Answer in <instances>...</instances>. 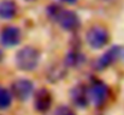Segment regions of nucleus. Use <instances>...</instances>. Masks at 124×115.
<instances>
[{
	"instance_id": "f257e3e1",
	"label": "nucleus",
	"mask_w": 124,
	"mask_h": 115,
	"mask_svg": "<svg viewBox=\"0 0 124 115\" xmlns=\"http://www.w3.org/2000/svg\"><path fill=\"white\" fill-rule=\"evenodd\" d=\"M47 12L48 16L66 31H75L81 25L80 17L74 11L62 8L57 5H52L47 8Z\"/></svg>"
},
{
	"instance_id": "f03ea898",
	"label": "nucleus",
	"mask_w": 124,
	"mask_h": 115,
	"mask_svg": "<svg viewBox=\"0 0 124 115\" xmlns=\"http://www.w3.org/2000/svg\"><path fill=\"white\" fill-rule=\"evenodd\" d=\"M40 59H41L40 52L31 46H27V47L21 48L17 52L16 66L18 70L23 72H30V71H34L39 66Z\"/></svg>"
},
{
	"instance_id": "7ed1b4c3",
	"label": "nucleus",
	"mask_w": 124,
	"mask_h": 115,
	"mask_svg": "<svg viewBox=\"0 0 124 115\" xmlns=\"http://www.w3.org/2000/svg\"><path fill=\"white\" fill-rule=\"evenodd\" d=\"M88 96H89V101L95 107H101L105 104V102L110 96V89L106 83L95 79L92 81L88 89Z\"/></svg>"
},
{
	"instance_id": "20e7f679",
	"label": "nucleus",
	"mask_w": 124,
	"mask_h": 115,
	"mask_svg": "<svg viewBox=\"0 0 124 115\" xmlns=\"http://www.w3.org/2000/svg\"><path fill=\"white\" fill-rule=\"evenodd\" d=\"M85 41L87 43L94 48V49H100L102 47H105L108 41H110V34L108 31L101 27V25H94L92 27L87 34H85Z\"/></svg>"
},
{
	"instance_id": "39448f33",
	"label": "nucleus",
	"mask_w": 124,
	"mask_h": 115,
	"mask_svg": "<svg viewBox=\"0 0 124 115\" xmlns=\"http://www.w3.org/2000/svg\"><path fill=\"white\" fill-rule=\"evenodd\" d=\"M34 91V84L29 79H17L11 85V95L18 101H27Z\"/></svg>"
},
{
	"instance_id": "423d86ee",
	"label": "nucleus",
	"mask_w": 124,
	"mask_h": 115,
	"mask_svg": "<svg viewBox=\"0 0 124 115\" xmlns=\"http://www.w3.org/2000/svg\"><path fill=\"white\" fill-rule=\"evenodd\" d=\"M122 53V48L119 46H113L111 48H108L96 61H95V68L98 71H104L106 68H108L112 64H115Z\"/></svg>"
},
{
	"instance_id": "0eeeda50",
	"label": "nucleus",
	"mask_w": 124,
	"mask_h": 115,
	"mask_svg": "<svg viewBox=\"0 0 124 115\" xmlns=\"http://www.w3.org/2000/svg\"><path fill=\"white\" fill-rule=\"evenodd\" d=\"M22 34L17 27H5L0 33V42L4 47H15L21 42Z\"/></svg>"
},
{
	"instance_id": "6e6552de",
	"label": "nucleus",
	"mask_w": 124,
	"mask_h": 115,
	"mask_svg": "<svg viewBox=\"0 0 124 115\" xmlns=\"http://www.w3.org/2000/svg\"><path fill=\"white\" fill-rule=\"evenodd\" d=\"M52 94L48 89H39L35 94L34 97V108L39 112V113H46L51 109L52 107Z\"/></svg>"
},
{
	"instance_id": "1a4fd4ad",
	"label": "nucleus",
	"mask_w": 124,
	"mask_h": 115,
	"mask_svg": "<svg viewBox=\"0 0 124 115\" xmlns=\"http://www.w3.org/2000/svg\"><path fill=\"white\" fill-rule=\"evenodd\" d=\"M70 97L72 103L78 108H85L89 103V96H88V89L83 84L75 85L70 91Z\"/></svg>"
},
{
	"instance_id": "9d476101",
	"label": "nucleus",
	"mask_w": 124,
	"mask_h": 115,
	"mask_svg": "<svg viewBox=\"0 0 124 115\" xmlns=\"http://www.w3.org/2000/svg\"><path fill=\"white\" fill-rule=\"evenodd\" d=\"M65 76H66V66H65V64H54L46 72V78L51 83H58L59 80L64 79Z\"/></svg>"
},
{
	"instance_id": "9b49d317",
	"label": "nucleus",
	"mask_w": 124,
	"mask_h": 115,
	"mask_svg": "<svg viewBox=\"0 0 124 115\" xmlns=\"http://www.w3.org/2000/svg\"><path fill=\"white\" fill-rule=\"evenodd\" d=\"M17 13V5L12 0H4L0 2V18L8 20L12 19Z\"/></svg>"
},
{
	"instance_id": "f8f14e48",
	"label": "nucleus",
	"mask_w": 124,
	"mask_h": 115,
	"mask_svg": "<svg viewBox=\"0 0 124 115\" xmlns=\"http://www.w3.org/2000/svg\"><path fill=\"white\" fill-rule=\"evenodd\" d=\"M85 60V56L81 54L78 50H71L65 58V66L66 67H77Z\"/></svg>"
},
{
	"instance_id": "ddd939ff",
	"label": "nucleus",
	"mask_w": 124,
	"mask_h": 115,
	"mask_svg": "<svg viewBox=\"0 0 124 115\" xmlns=\"http://www.w3.org/2000/svg\"><path fill=\"white\" fill-rule=\"evenodd\" d=\"M11 103H12V95H11V92L7 89L0 86V110L8 108L11 106Z\"/></svg>"
},
{
	"instance_id": "4468645a",
	"label": "nucleus",
	"mask_w": 124,
	"mask_h": 115,
	"mask_svg": "<svg viewBox=\"0 0 124 115\" xmlns=\"http://www.w3.org/2000/svg\"><path fill=\"white\" fill-rule=\"evenodd\" d=\"M54 115H76V113L74 112V109H71L68 106H60L57 108Z\"/></svg>"
},
{
	"instance_id": "2eb2a0df",
	"label": "nucleus",
	"mask_w": 124,
	"mask_h": 115,
	"mask_svg": "<svg viewBox=\"0 0 124 115\" xmlns=\"http://www.w3.org/2000/svg\"><path fill=\"white\" fill-rule=\"evenodd\" d=\"M60 1H63L65 4H69V5H74V4L77 2V0H60Z\"/></svg>"
},
{
	"instance_id": "dca6fc26",
	"label": "nucleus",
	"mask_w": 124,
	"mask_h": 115,
	"mask_svg": "<svg viewBox=\"0 0 124 115\" xmlns=\"http://www.w3.org/2000/svg\"><path fill=\"white\" fill-rule=\"evenodd\" d=\"M2 59H4V53H2V50L0 49V62L2 61Z\"/></svg>"
},
{
	"instance_id": "f3484780",
	"label": "nucleus",
	"mask_w": 124,
	"mask_h": 115,
	"mask_svg": "<svg viewBox=\"0 0 124 115\" xmlns=\"http://www.w3.org/2000/svg\"><path fill=\"white\" fill-rule=\"evenodd\" d=\"M27 1H34V0H27Z\"/></svg>"
}]
</instances>
